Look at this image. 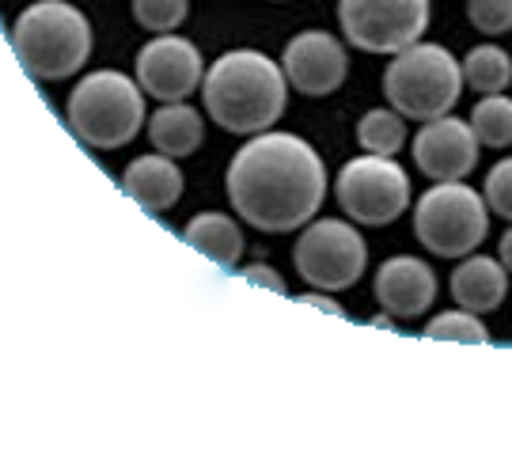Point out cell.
Returning <instances> with one entry per match:
<instances>
[{"label":"cell","instance_id":"cell-6","mask_svg":"<svg viewBox=\"0 0 512 455\" xmlns=\"http://www.w3.org/2000/svg\"><path fill=\"white\" fill-rule=\"evenodd\" d=\"M486 232H490L486 198L463 179L437 182L433 190L421 194L418 209H414V236L437 258L475 255Z\"/></svg>","mask_w":512,"mask_h":455},{"label":"cell","instance_id":"cell-15","mask_svg":"<svg viewBox=\"0 0 512 455\" xmlns=\"http://www.w3.org/2000/svg\"><path fill=\"white\" fill-rule=\"evenodd\" d=\"M122 190L148 213H164L183 198V171L164 152L160 156H141L126 167Z\"/></svg>","mask_w":512,"mask_h":455},{"label":"cell","instance_id":"cell-4","mask_svg":"<svg viewBox=\"0 0 512 455\" xmlns=\"http://www.w3.org/2000/svg\"><path fill=\"white\" fill-rule=\"evenodd\" d=\"M459 91H463V65L433 42H414L399 50L384 73L387 103L414 122H433L452 114Z\"/></svg>","mask_w":512,"mask_h":455},{"label":"cell","instance_id":"cell-19","mask_svg":"<svg viewBox=\"0 0 512 455\" xmlns=\"http://www.w3.org/2000/svg\"><path fill=\"white\" fill-rule=\"evenodd\" d=\"M357 141L372 156H395L406 145L403 114H395V110H368L365 118L357 122Z\"/></svg>","mask_w":512,"mask_h":455},{"label":"cell","instance_id":"cell-20","mask_svg":"<svg viewBox=\"0 0 512 455\" xmlns=\"http://www.w3.org/2000/svg\"><path fill=\"white\" fill-rule=\"evenodd\" d=\"M478 145L486 148H509L512 145V99L505 95H482V103L471 114Z\"/></svg>","mask_w":512,"mask_h":455},{"label":"cell","instance_id":"cell-8","mask_svg":"<svg viewBox=\"0 0 512 455\" xmlns=\"http://www.w3.org/2000/svg\"><path fill=\"white\" fill-rule=\"evenodd\" d=\"M293 262L311 289L338 292L361 281L368 266V247L361 232L346 220H315L296 239Z\"/></svg>","mask_w":512,"mask_h":455},{"label":"cell","instance_id":"cell-1","mask_svg":"<svg viewBox=\"0 0 512 455\" xmlns=\"http://www.w3.org/2000/svg\"><path fill=\"white\" fill-rule=\"evenodd\" d=\"M327 194V171L319 152L293 133H262L232 156L228 201L258 232L304 228Z\"/></svg>","mask_w":512,"mask_h":455},{"label":"cell","instance_id":"cell-14","mask_svg":"<svg viewBox=\"0 0 512 455\" xmlns=\"http://www.w3.org/2000/svg\"><path fill=\"white\" fill-rule=\"evenodd\" d=\"M505 292H509V270L501 266V258L467 255L452 270V296H456V304L475 311V315L501 308Z\"/></svg>","mask_w":512,"mask_h":455},{"label":"cell","instance_id":"cell-11","mask_svg":"<svg viewBox=\"0 0 512 455\" xmlns=\"http://www.w3.org/2000/svg\"><path fill=\"white\" fill-rule=\"evenodd\" d=\"M281 73L293 84L300 95H330L342 88V80L349 73V57L342 50V42L327 31H304L285 46L281 57Z\"/></svg>","mask_w":512,"mask_h":455},{"label":"cell","instance_id":"cell-13","mask_svg":"<svg viewBox=\"0 0 512 455\" xmlns=\"http://www.w3.org/2000/svg\"><path fill=\"white\" fill-rule=\"evenodd\" d=\"M376 300L395 319H418L437 300V273L421 258H387L376 273Z\"/></svg>","mask_w":512,"mask_h":455},{"label":"cell","instance_id":"cell-12","mask_svg":"<svg viewBox=\"0 0 512 455\" xmlns=\"http://www.w3.org/2000/svg\"><path fill=\"white\" fill-rule=\"evenodd\" d=\"M414 164L437 182L471 175L478 164V137L471 122H459L452 114L421 122V133L414 137Z\"/></svg>","mask_w":512,"mask_h":455},{"label":"cell","instance_id":"cell-18","mask_svg":"<svg viewBox=\"0 0 512 455\" xmlns=\"http://www.w3.org/2000/svg\"><path fill=\"white\" fill-rule=\"evenodd\" d=\"M463 84L478 95H501L512 84V57L501 46H475L463 61Z\"/></svg>","mask_w":512,"mask_h":455},{"label":"cell","instance_id":"cell-17","mask_svg":"<svg viewBox=\"0 0 512 455\" xmlns=\"http://www.w3.org/2000/svg\"><path fill=\"white\" fill-rule=\"evenodd\" d=\"M148 137H152V145L160 148L164 156L179 160V156L198 152V145H202L205 137V122L194 107L167 103V107H160L148 118Z\"/></svg>","mask_w":512,"mask_h":455},{"label":"cell","instance_id":"cell-3","mask_svg":"<svg viewBox=\"0 0 512 455\" xmlns=\"http://www.w3.org/2000/svg\"><path fill=\"white\" fill-rule=\"evenodd\" d=\"M12 50L35 80H65L84 69L92 54L88 16L65 0H38L12 27Z\"/></svg>","mask_w":512,"mask_h":455},{"label":"cell","instance_id":"cell-22","mask_svg":"<svg viewBox=\"0 0 512 455\" xmlns=\"http://www.w3.org/2000/svg\"><path fill=\"white\" fill-rule=\"evenodd\" d=\"M133 19L156 31V35H171L186 19V0H133Z\"/></svg>","mask_w":512,"mask_h":455},{"label":"cell","instance_id":"cell-27","mask_svg":"<svg viewBox=\"0 0 512 455\" xmlns=\"http://www.w3.org/2000/svg\"><path fill=\"white\" fill-rule=\"evenodd\" d=\"M304 300H308V304H315V308L330 311V315H338V319H342V315H346V311L338 308V304H334V300H327V296H304Z\"/></svg>","mask_w":512,"mask_h":455},{"label":"cell","instance_id":"cell-25","mask_svg":"<svg viewBox=\"0 0 512 455\" xmlns=\"http://www.w3.org/2000/svg\"><path fill=\"white\" fill-rule=\"evenodd\" d=\"M243 277H247V281H258V285H266V289H274V292H285V281H281L274 270L251 266V270H243Z\"/></svg>","mask_w":512,"mask_h":455},{"label":"cell","instance_id":"cell-10","mask_svg":"<svg viewBox=\"0 0 512 455\" xmlns=\"http://www.w3.org/2000/svg\"><path fill=\"white\" fill-rule=\"evenodd\" d=\"M205 80L202 54L194 42L175 35H160L137 54V84L160 103H183Z\"/></svg>","mask_w":512,"mask_h":455},{"label":"cell","instance_id":"cell-26","mask_svg":"<svg viewBox=\"0 0 512 455\" xmlns=\"http://www.w3.org/2000/svg\"><path fill=\"white\" fill-rule=\"evenodd\" d=\"M497 258H501V266L512 273V228L501 236V247H497Z\"/></svg>","mask_w":512,"mask_h":455},{"label":"cell","instance_id":"cell-7","mask_svg":"<svg viewBox=\"0 0 512 455\" xmlns=\"http://www.w3.org/2000/svg\"><path fill=\"white\" fill-rule=\"evenodd\" d=\"M338 205L346 209L349 220L365 228H384L399 220L410 205V179L391 156H357L338 171L334 182Z\"/></svg>","mask_w":512,"mask_h":455},{"label":"cell","instance_id":"cell-21","mask_svg":"<svg viewBox=\"0 0 512 455\" xmlns=\"http://www.w3.org/2000/svg\"><path fill=\"white\" fill-rule=\"evenodd\" d=\"M425 338H433V342H463V346H490V330L482 327V319L467 308L444 311L437 319H429Z\"/></svg>","mask_w":512,"mask_h":455},{"label":"cell","instance_id":"cell-16","mask_svg":"<svg viewBox=\"0 0 512 455\" xmlns=\"http://www.w3.org/2000/svg\"><path fill=\"white\" fill-rule=\"evenodd\" d=\"M183 239L198 255L213 258L220 270H232L243 255V232H239L236 220L224 217V213H198L183 228Z\"/></svg>","mask_w":512,"mask_h":455},{"label":"cell","instance_id":"cell-24","mask_svg":"<svg viewBox=\"0 0 512 455\" xmlns=\"http://www.w3.org/2000/svg\"><path fill=\"white\" fill-rule=\"evenodd\" d=\"M486 205L512 224V160H501L486 175Z\"/></svg>","mask_w":512,"mask_h":455},{"label":"cell","instance_id":"cell-9","mask_svg":"<svg viewBox=\"0 0 512 455\" xmlns=\"http://www.w3.org/2000/svg\"><path fill=\"white\" fill-rule=\"evenodd\" d=\"M338 23L349 46L365 54H399L425 35L429 0H338Z\"/></svg>","mask_w":512,"mask_h":455},{"label":"cell","instance_id":"cell-2","mask_svg":"<svg viewBox=\"0 0 512 455\" xmlns=\"http://www.w3.org/2000/svg\"><path fill=\"white\" fill-rule=\"evenodd\" d=\"M209 118L228 133H266L285 114V73L258 50H232L202 80Z\"/></svg>","mask_w":512,"mask_h":455},{"label":"cell","instance_id":"cell-5","mask_svg":"<svg viewBox=\"0 0 512 455\" xmlns=\"http://www.w3.org/2000/svg\"><path fill=\"white\" fill-rule=\"evenodd\" d=\"M145 126L141 84L103 69L84 76L69 95V129L92 148H122Z\"/></svg>","mask_w":512,"mask_h":455},{"label":"cell","instance_id":"cell-23","mask_svg":"<svg viewBox=\"0 0 512 455\" xmlns=\"http://www.w3.org/2000/svg\"><path fill=\"white\" fill-rule=\"evenodd\" d=\"M467 16L482 35H505L512 31V0H471Z\"/></svg>","mask_w":512,"mask_h":455}]
</instances>
